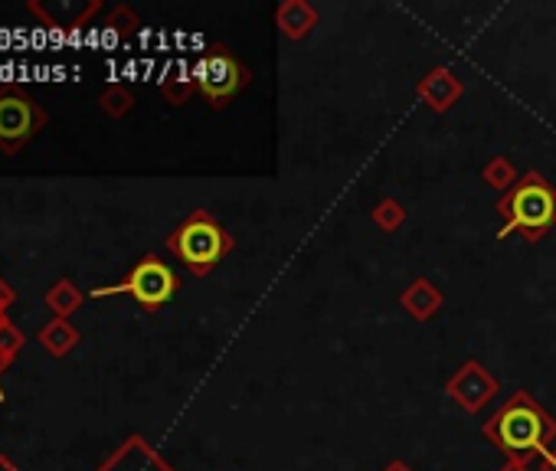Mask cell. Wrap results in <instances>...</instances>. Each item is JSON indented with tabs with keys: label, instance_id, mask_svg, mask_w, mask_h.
<instances>
[{
	"label": "cell",
	"instance_id": "9a60e30c",
	"mask_svg": "<svg viewBox=\"0 0 556 471\" xmlns=\"http://www.w3.org/2000/svg\"><path fill=\"white\" fill-rule=\"evenodd\" d=\"M0 318H7V314H0Z\"/></svg>",
	"mask_w": 556,
	"mask_h": 471
},
{
	"label": "cell",
	"instance_id": "52a82bcc",
	"mask_svg": "<svg viewBox=\"0 0 556 471\" xmlns=\"http://www.w3.org/2000/svg\"><path fill=\"white\" fill-rule=\"evenodd\" d=\"M95 471H174L141 436L125 439Z\"/></svg>",
	"mask_w": 556,
	"mask_h": 471
},
{
	"label": "cell",
	"instance_id": "30bf717a",
	"mask_svg": "<svg viewBox=\"0 0 556 471\" xmlns=\"http://www.w3.org/2000/svg\"><path fill=\"white\" fill-rule=\"evenodd\" d=\"M23 344H27V334H23L17 324H10V318H0V370L14 367Z\"/></svg>",
	"mask_w": 556,
	"mask_h": 471
},
{
	"label": "cell",
	"instance_id": "7c38bea8",
	"mask_svg": "<svg viewBox=\"0 0 556 471\" xmlns=\"http://www.w3.org/2000/svg\"><path fill=\"white\" fill-rule=\"evenodd\" d=\"M17 301V288H10L4 279H0V314H7V308Z\"/></svg>",
	"mask_w": 556,
	"mask_h": 471
},
{
	"label": "cell",
	"instance_id": "5b68a950",
	"mask_svg": "<svg viewBox=\"0 0 556 471\" xmlns=\"http://www.w3.org/2000/svg\"><path fill=\"white\" fill-rule=\"evenodd\" d=\"M491 432L504 449L530 452V449H543V442L553 436V426L547 422V416L527 400V396H517V400L498 416Z\"/></svg>",
	"mask_w": 556,
	"mask_h": 471
},
{
	"label": "cell",
	"instance_id": "8992f818",
	"mask_svg": "<svg viewBox=\"0 0 556 471\" xmlns=\"http://www.w3.org/2000/svg\"><path fill=\"white\" fill-rule=\"evenodd\" d=\"M193 82H197V89L207 95L213 105H223L249 82V69L239 63L226 46H213V50L207 56H200V63L193 66Z\"/></svg>",
	"mask_w": 556,
	"mask_h": 471
},
{
	"label": "cell",
	"instance_id": "ba28073f",
	"mask_svg": "<svg viewBox=\"0 0 556 471\" xmlns=\"http://www.w3.org/2000/svg\"><path fill=\"white\" fill-rule=\"evenodd\" d=\"M36 341L46 350V354L53 357H66L72 347L79 344V331L72 328L69 318H53L50 324H43L40 334H36Z\"/></svg>",
	"mask_w": 556,
	"mask_h": 471
},
{
	"label": "cell",
	"instance_id": "3957f363",
	"mask_svg": "<svg viewBox=\"0 0 556 471\" xmlns=\"http://www.w3.org/2000/svg\"><path fill=\"white\" fill-rule=\"evenodd\" d=\"M177 275L167 262H161L157 256H144L141 262L131 265V272L125 275L118 285H108V288H95V298H105V295H131L138 301L141 308H161L167 305L174 295H177Z\"/></svg>",
	"mask_w": 556,
	"mask_h": 471
},
{
	"label": "cell",
	"instance_id": "4fadbf2b",
	"mask_svg": "<svg viewBox=\"0 0 556 471\" xmlns=\"http://www.w3.org/2000/svg\"><path fill=\"white\" fill-rule=\"evenodd\" d=\"M0 471H17L14 458H10V455H0Z\"/></svg>",
	"mask_w": 556,
	"mask_h": 471
},
{
	"label": "cell",
	"instance_id": "7a4b0ae2",
	"mask_svg": "<svg viewBox=\"0 0 556 471\" xmlns=\"http://www.w3.org/2000/svg\"><path fill=\"white\" fill-rule=\"evenodd\" d=\"M229 246H233V239L226 236V229L203 210L187 216V220L171 233V239H167V249H171L193 275H207L213 265L226 256Z\"/></svg>",
	"mask_w": 556,
	"mask_h": 471
},
{
	"label": "cell",
	"instance_id": "277c9868",
	"mask_svg": "<svg viewBox=\"0 0 556 471\" xmlns=\"http://www.w3.org/2000/svg\"><path fill=\"white\" fill-rule=\"evenodd\" d=\"M50 125V112L23 92H0V151L20 154Z\"/></svg>",
	"mask_w": 556,
	"mask_h": 471
},
{
	"label": "cell",
	"instance_id": "9c48e42d",
	"mask_svg": "<svg viewBox=\"0 0 556 471\" xmlns=\"http://www.w3.org/2000/svg\"><path fill=\"white\" fill-rule=\"evenodd\" d=\"M82 298H86V295H82V288L76 282H69V279L53 282L50 288H46V295H43L46 308H50L56 318H69V314L82 305Z\"/></svg>",
	"mask_w": 556,
	"mask_h": 471
},
{
	"label": "cell",
	"instance_id": "8fae6325",
	"mask_svg": "<svg viewBox=\"0 0 556 471\" xmlns=\"http://www.w3.org/2000/svg\"><path fill=\"white\" fill-rule=\"evenodd\" d=\"M99 105H102L105 115L122 118V115H128V108H131V92L112 86V89H105V92L99 95Z\"/></svg>",
	"mask_w": 556,
	"mask_h": 471
},
{
	"label": "cell",
	"instance_id": "6da1fadb",
	"mask_svg": "<svg viewBox=\"0 0 556 471\" xmlns=\"http://www.w3.org/2000/svg\"><path fill=\"white\" fill-rule=\"evenodd\" d=\"M498 210L507 216L501 226V239L514 229H524L530 239H540L556 223V190L540 174H527L514 184V190L501 197Z\"/></svg>",
	"mask_w": 556,
	"mask_h": 471
},
{
	"label": "cell",
	"instance_id": "5bb4252c",
	"mask_svg": "<svg viewBox=\"0 0 556 471\" xmlns=\"http://www.w3.org/2000/svg\"><path fill=\"white\" fill-rule=\"evenodd\" d=\"M0 373H4V370H0ZM0 400H4V386H0Z\"/></svg>",
	"mask_w": 556,
	"mask_h": 471
}]
</instances>
